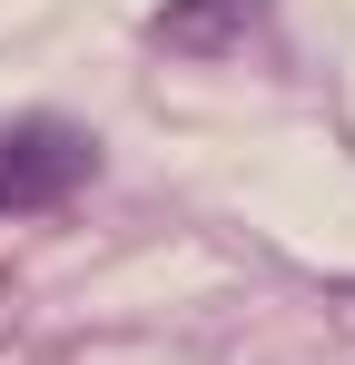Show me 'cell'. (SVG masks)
Listing matches in <instances>:
<instances>
[{
  "instance_id": "2",
  "label": "cell",
  "mask_w": 355,
  "mask_h": 365,
  "mask_svg": "<svg viewBox=\"0 0 355 365\" xmlns=\"http://www.w3.org/2000/svg\"><path fill=\"white\" fill-rule=\"evenodd\" d=\"M247 20H257V0H168L148 30H158L168 50H227Z\"/></svg>"
},
{
  "instance_id": "1",
  "label": "cell",
  "mask_w": 355,
  "mask_h": 365,
  "mask_svg": "<svg viewBox=\"0 0 355 365\" xmlns=\"http://www.w3.org/2000/svg\"><path fill=\"white\" fill-rule=\"evenodd\" d=\"M79 178H89V138L79 128H59V119L0 128V207H59Z\"/></svg>"
}]
</instances>
